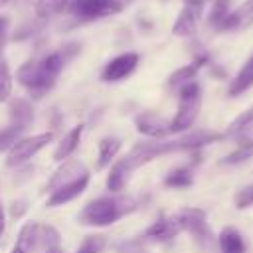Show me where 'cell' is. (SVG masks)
Masks as SVG:
<instances>
[{"instance_id":"6da1fadb","label":"cell","mask_w":253,"mask_h":253,"mask_svg":"<svg viewBox=\"0 0 253 253\" xmlns=\"http://www.w3.org/2000/svg\"><path fill=\"white\" fill-rule=\"evenodd\" d=\"M77 51H79L77 43H67V45H63V47L43 55L42 59L26 61L24 65H20L16 77L34 97H43L55 85V79L61 73L63 65Z\"/></svg>"},{"instance_id":"7a4b0ae2","label":"cell","mask_w":253,"mask_h":253,"mask_svg":"<svg viewBox=\"0 0 253 253\" xmlns=\"http://www.w3.org/2000/svg\"><path fill=\"white\" fill-rule=\"evenodd\" d=\"M140 208V200L136 198H125V196H101L93 202H89L81 213L79 221L83 225H93V227H105L121 219L125 213L134 211Z\"/></svg>"},{"instance_id":"3957f363","label":"cell","mask_w":253,"mask_h":253,"mask_svg":"<svg viewBox=\"0 0 253 253\" xmlns=\"http://www.w3.org/2000/svg\"><path fill=\"white\" fill-rule=\"evenodd\" d=\"M202 107V89L196 81H190L186 85L180 87V95H178V111L174 115V119L170 121V132H184L188 130Z\"/></svg>"},{"instance_id":"277c9868","label":"cell","mask_w":253,"mask_h":253,"mask_svg":"<svg viewBox=\"0 0 253 253\" xmlns=\"http://www.w3.org/2000/svg\"><path fill=\"white\" fill-rule=\"evenodd\" d=\"M176 221L180 225L182 231L192 233V237L202 245V247H210L213 241V235L208 227L206 221V211L200 208H182L176 215Z\"/></svg>"},{"instance_id":"5b68a950","label":"cell","mask_w":253,"mask_h":253,"mask_svg":"<svg viewBox=\"0 0 253 253\" xmlns=\"http://www.w3.org/2000/svg\"><path fill=\"white\" fill-rule=\"evenodd\" d=\"M67 10L79 22H89V20H97V18H105L121 12L123 2L121 0H69Z\"/></svg>"},{"instance_id":"8992f818","label":"cell","mask_w":253,"mask_h":253,"mask_svg":"<svg viewBox=\"0 0 253 253\" xmlns=\"http://www.w3.org/2000/svg\"><path fill=\"white\" fill-rule=\"evenodd\" d=\"M174 152L172 148V140H160V138H154V140H144V142H136L130 152L125 156V162L128 164L130 170L158 158V156H164V154H170Z\"/></svg>"},{"instance_id":"52a82bcc","label":"cell","mask_w":253,"mask_h":253,"mask_svg":"<svg viewBox=\"0 0 253 253\" xmlns=\"http://www.w3.org/2000/svg\"><path fill=\"white\" fill-rule=\"evenodd\" d=\"M53 138V132H40V134H34V136H26V138H20L10 150H8V156H6V164L8 166H18L26 160H30L34 154H38L43 146H47V142H51Z\"/></svg>"},{"instance_id":"ba28073f","label":"cell","mask_w":253,"mask_h":253,"mask_svg":"<svg viewBox=\"0 0 253 253\" xmlns=\"http://www.w3.org/2000/svg\"><path fill=\"white\" fill-rule=\"evenodd\" d=\"M138 65V53L134 51H126V53H121L117 57H113L105 67H103V73H101V79L107 81V83H115V81H121L125 77H128Z\"/></svg>"},{"instance_id":"9c48e42d","label":"cell","mask_w":253,"mask_h":253,"mask_svg":"<svg viewBox=\"0 0 253 253\" xmlns=\"http://www.w3.org/2000/svg\"><path fill=\"white\" fill-rule=\"evenodd\" d=\"M221 134L215 132V130H206V128H200V130H192V132H186L182 134L180 138L172 140V148L174 152H196L200 150L202 146H208L215 140H219Z\"/></svg>"},{"instance_id":"30bf717a","label":"cell","mask_w":253,"mask_h":253,"mask_svg":"<svg viewBox=\"0 0 253 253\" xmlns=\"http://www.w3.org/2000/svg\"><path fill=\"white\" fill-rule=\"evenodd\" d=\"M202 6H204V2H186V6L182 8V12L178 14V18L172 26V34L180 36V38L194 36L200 16H202Z\"/></svg>"},{"instance_id":"8fae6325","label":"cell","mask_w":253,"mask_h":253,"mask_svg":"<svg viewBox=\"0 0 253 253\" xmlns=\"http://www.w3.org/2000/svg\"><path fill=\"white\" fill-rule=\"evenodd\" d=\"M134 125L140 134H146L150 138H164L166 134H170V121L162 119L160 115H156L152 111H144V113L136 115Z\"/></svg>"},{"instance_id":"7c38bea8","label":"cell","mask_w":253,"mask_h":253,"mask_svg":"<svg viewBox=\"0 0 253 253\" xmlns=\"http://www.w3.org/2000/svg\"><path fill=\"white\" fill-rule=\"evenodd\" d=\"M87 184H89V174H85V176H81V178H77L73 182H67V184L55 188L49 194V198H47V206L49 208H55V206H63V204L75 200L77 196L83 194V190L87 188Z\"/></svg>"},{"instance_id":"4fadbf2b","label":"cell","mask_w":253,"mask_h":253,"mask_svg":"<svg viewBox=\"0 0 253 253\" xmlns=\"http://www.w3.org/2000/svg\"><path fill=\"white\" fill-rule=\"evenodd\" d=\"M87 174V170H85V166L79 162V160H63V164L53 172V176H51V180L47 182V190L49 192H53L55 188H59V186H63V184H67V182H73V180H77V178H81V176H85Z\"/></svg>"},{"instance_id":"5bb4252c","label":"cell","mask_w":253,"mask_h":253,"mask_svg":"<svg viewBox=\"0 0 253 253\" xmlns=\"http://www.w3.org/2000/svg\"><path fill=\"white\" fill-rule=\"evenodd\" d=\"M253 24V0H247L245 4H241L239 8H235L233 12L227 14V18L219 24L217 30L227 32V30H239V28H247Z\"/></svg>"},{"instance_id":"9a60e30c","label":"cell","mask_w":253,"mask_h":253,"mask_svg":"<svg viewBox=\"0 0 253 253\" xmlns=\"http://www.w3.org/2000/svg\"><path fill=\"white\" fill-rule=\"evenodd\" d=\"M182 229L176 221V217H158L146 231H144V237L152 239V241H168L172 239L174 235H178Z\"/></svg>"},{"instance_id":"2e32d148","label":"cell","mask_w":253,"mask_h":253,"mask_svg":"<svg viewBox=\"0 0 253 253\" xmlns=\"http://www.w3.org/2000/svg\"><path fill=\"white\" fill-rule=\"evenodd\" d=\"M16 247H20L26 253H32V251L40 249L42 247V225L36 223V221H28L18 233Z\"/></svg>"},{"instance_id":"e0dca14e","label":"cell","mask_w":253,"mask_h":253,"mask_svg":"<svg viewBox=\"0 0 253 253\" xmlns=\"http://www.w3.org/2000/svg\"><path fill=\"white\" fill-rule=\"evenodd\" d=\"M217 243H219L221 253H245L247 251V243L235 227H223L221 233L217 235Z\"/></svg>"},{"instance_id":"ac0fdd59","label":"cell","mask_w":253,"mask_h":253,"mask_svg":"<svg viewBox=\"0 0 253 253\" xmlns=\"http://www.w3.org/2000/svg\"><path fill=\"white\" fill-rule=\"evenodd\" d=\"M81 134H83V125H77V126H73L61 140H59V144L55 146V150H53V158L57 160V162H63V160H67L69 156H71V152L79 146V140H81Z\"/></svg>"},{"instance_id":"d6986e66","label":"cell","mask_w":253,"mask_h":253,"mask_svg":"<svg viewBox=\"0 0 253 253\" xmlns=\"http://www.w3.org/2000/svg\"><path fill=\"white\" fill-rule=\"evenodd\" d=\"M251 87H253V55L245 61V65L231 79V83H229V95L231 97H237V95L245 93Z\"/></svg>"},{"instance_id":"ffe728a7","label":"cell","mask_w":253,"mask_h":253,"mask_svg":"<svg viewBox=\"0 0 253 253\" xmlns=\"http://www.w3.org/2000/svg\"><path fill=\"white\" fill-rule=\"evenodd\" d=\"M130 172H132V170L128 168V164L125 162V158L117 160V162L111 166V172H109V176H107V188H109L113 194H119V192L125 188V184L128 182Z\"/></svg>"},{"instance_id":"44dd1931","label":"cell","mask_w":253,"mask_h":253,"mask_svg":"<svg viewBox=\"0 0 253 253\" xmlns=\"http://www.w3.org/2000/svg\"><path fill=\"white\" fill-rule=\"evenodd\" d=\"M10 119L14 121V125L26 128L32 121H34V109L32 103L28 99H12L10 101Z\"/></svg>"},{"instance_id":"7402d4cb","label":"cell","mask_w":253,"mask_h":253,"mask_svg":"<svg viewBox=\"0 0 253 253\" xmlns=\"http://www.w3.org/2000/svg\"><path fill=\"white\" fill-rule=\"evenodd\" d=\"M253 128V107H249L247 111L239 113L227 126L225 136H233V138H241L245 136L249 130Z\"/></svg>"},{"instance_id":"603a6c76","label":"cell","mask_w":253,"mask_h":253,"mask_svg":"<svg viewBox=\"0 0 253 253\" xmlns=\"http://www.w3.org/2000/svg\"><path fill=\"white\" fill-rule=\"evenodd\" d=\"M121 150V140L115 136H105L99 142V158H97V168H105L111 164V160L117 156Z\"/></svg>"},{"instance_id":"cb8c5ba5","label":"cell","mask_w":253,"mask_h":253,"mask_svg":"<svg viewBox=\"0 0 253 253\" xmlns=\"http://www.w3.org/2000/svg\"><path fill=\"white\" fill-rule=\"evenodd\" d=\"M253 158V138H239V144L233 152H229L221 162L223 164H241Z\"/></svg>"},{"instance_id":"d4e9b609","label":"cell","mask_w":253,"mask_h":253,"mask_svg":"<svg viewBox=\"0 0 253 253\" xmlns=\"http://www.w3.org/2000/svg\"><path fill=\"white\" fill-rule=\"evenodd\" d=\"M69 0H38L36 2V16L40 20H47L63 10H67Z\"/></svg>"},{"instance_id":"484cf974","label":"cell","mask_w":253,"mask_h":253,"mask_svg":"<svg viewBox=\"0 0 253 253\" xmlns=\"http://www.w3.org/2000/svg\"><path fill=\"white\" fill-rule=\"evenodd\" d=\"M198 69H200V65H198L196 61H194V63H190V65H184V67L176 69V71L168 77V85H170V87H174V89H180L182 85H186V83L194 81V77H196Z\"/></svg>"},{"instance_id":"4316f807","label":"cell","mask_w":253,"mask_h":253,"mask_svg":"<svg viewBox=\"0 0 253 253\" xmlns=\"http://www.w3.org/2000/svg\"><path fill=\"white\" fill-rule=\"evenodd\" d=\"M192 182H194V176H192V170L190 168H186V166H182V168H174L166 178H164V186H168V188H188V186H192Z\"/></svg>"},{"instance_id":"83f0119b","label":"cell","mask_w":253,"mask_h":253,"mask_svg":"<svg viewBox=\"0 0 253 253\" xmlns=\"http://www.w3.org/2000/svg\"><path fill=\"white\" fill-rule=\"evenodd\" d=\"M22 132H24V128L18 126V125H10V126H6V128H0V152L10 150V148L20 140Z\"/></svg>"},{"instance_id":"f1b7e54d","label":"cell","mask_w":253,"mask_h":253,"mask_svg":"<svg viewBox=\"0 0 253 253\" xmlns=\"http://www.w3.org/2000/svg\"><path fill=\"white\" fill-rule=\"evenodd\" d=\"M12 95V73L6 59H0V103H6Z\"/></svg>"},{"instance_id":"f546056e","label":"cell","mask_w":253,"mask_h":253,"mask_svg":"<svg viewBox=\"0 0 253 253\" xmlns=\"http://www.w3.org/2000/svg\"><path fill=\"white\" fill-rule=\"evenodd\" d=\"M229 2L231 0H213V8L210 12V24L213 28H219V24L227 18V14H229Z\"/></svg>"},{"instance_id":"4dcf8cb0","label":"cell","mask_w":253,"mask_h":253,"mask_svg":"<svg viewBox=\"0 0 253 253\" xmlns=\"http://www.w3.org/2000/svg\"><path fill=\"white\" fill-rule=\"evenodd\" d=\"M103 247H105V237L103 235H89L81 243V247H79L77 253H101Z\"/></svg>"},{"instance_id":"1f68e13d","label":"cell","mask_w":253,"mask_h":253,"mask_svg":"<svg viewBox=\"0 0 253 253\" xmlns=\"http://www.w3.org/2000/svg\"><path fill=\"white\" fill-rule=\"evenodd\" d=\"M233 202H235V208H237V210L251 208V206H253V184H249V186H245V188L237 190V194H235Z\"/></svg>"},{"instance_id":"d6a6232c","label":"cell","mask_w":253,"mask_h":253,"mask_svg":"<svg viewBox=\"0 0 253 253\" xmlns=\"http://www.w3.org/2000/svg\"><path fill=\"white\" fill-rule=\"evenodd\" d=\"M42 247H59V233L51 225H42Z\"/></svg>"},{"instance_id":"836d02e7","label":"cell","mask_w":253,"mask_h":253,"mask_svg":"<svg viewBox=\"0 0 253 253\" xmlns=\"http://www.w3.org/2000/svg\"><path fill=\"white\" fill-rule=\"evenodd\" d=\"M119 253H142V245L138 239H128V241H121L117 245Z\"/></svg>"},{"instance_id":"e575fe53","label":"cell","mask_w":253,"mask_h":253,"mask_svg":"<svg viewBox=\"0 0 253 253\" xmlns=\"http://www.w3.org/2000/svg\"><path fill=\"white\" fill-rule=\"evenodd\" d=\"M8 24H10L8 16L0 14V51L4 49V43H6V38H8Z\"/></svg>"},{"instance_id":"d590c367","label":"cell","mask_w":253,"mask_h":253,"mask_svg":"<svg viewBox=\"0 0 253 253\" xmlns=\"http://www.w3.org/2000/svg\"><path fill=\"white\" fill-rule=\"evenodd\" d=\"M24 210H26L24 202H18V204L14 202V208H12V215H16V217H18V215H22V213H24Z\"/></svg>"},{"instance_id":"8d00e7d4","label":"cell","mask_w":253,"mask_h":253,"mask_svg":"<svg viewBox=\"0 0 253 253\" xmlns=\"http://www.w3.org/2000/svg\"><path fill=\"white\" fill-rule=\"evenodd\" d=\"M4 227H6V215H4V208H2V204H0V237H2V233H4Z\"/></svg>"},{"instance_id":"74e56055","label":"cell","mask_w":253,"mask_h":253,"mask_svg":"<svg viewBox=\"0 0 253 253\" xmlns=\"http://www.w3.org/2000/svg\"><path fill=\"white\" fill-rule=\"evenodd\" d=\"M45 253H61V249L59 247H49V249H45Z\"/></svg>"},{"instance_id":"f35d334b","label":"cell","mask_w":253,"mask_h":253,"mask_svg":"<svg viewBox=\"0 0 253 253\" xmlns=\"http://www.w3.org/2000/svg\"><path fill=\"white\" fill-rule=\"evenodd\" d=\"M12 253H26V251H22L20 247H14V249H12Z\"/></svg>"},{"instance_id":"ab89813d","label":"cell","mask_w":253,"mask_h":253,"mask_svg":"<svg viewBox=\"0 0 253 253\" xmlns=\"http://www.w3.org/2000/svg\"><path fill=\"white\" fill-rule=\"evenodd\" d=\"M186 2H206V0H186Z\"/></svg>"},{"instance_id":"60d3db41","label":"cell","mask_w":253,"mask_h":253,"mask_svg":"<svg viewBox=\"0 0 253 253\" xmlns=\"http://www.w3.org/2000/svg\"><path fill=\"white\" fill-rule=\"evenodd\" d=\"M0 2H10V0H0Z\"/></svg>"}]
</instances>
